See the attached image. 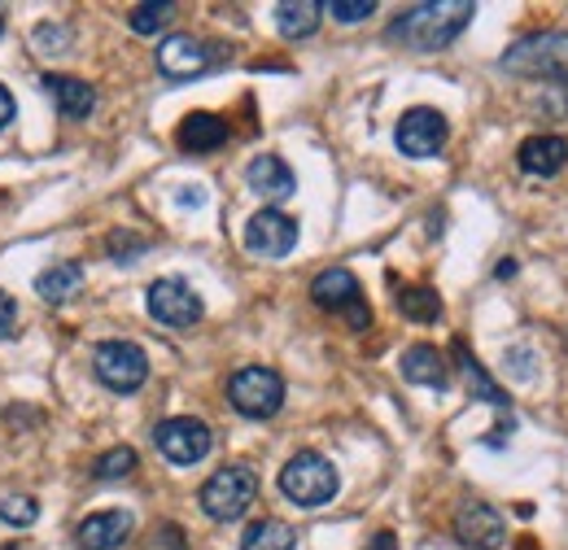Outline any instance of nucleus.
Masks as SVG:
<instances>
[{
  "instance_id": "24",
  "label": "nucleus",
  "mask_w": 568,
  "mask_h": 550,
  "mask_svg": "<svg viewBox=\"0 0 568 550\" xmlns=\"http://www.w3.org/2000/svg\"><path fill=\"white\" fill-rule=\"evenodd\" d=\"M398 310L412 324H437L442 319V297L433 288H425V284H412V288L398 293Z\"/></svg>"
},
{
  "instance_id": "22",
  "label": "nucleus",
  "mask_w": 568,
  "mask_h": 550,
  "mask_svg": "<svg viewBox=\"0 0 568 550\" xmlns=\"http://www.w3.org/2000/svg\"><path fill=\"white\" fill-rule=\"evenodd\" d=\"M83 284V267L79 263H53V267H44V272L36 275V293L44 297V302H67L74 297V288Z\"/></svg>"
},
{
  "instance_id": "1",
  "label": "nucleus",
  "mask_w": 568,
  "mask_h": 550,
  "mask_svg": "<svg viewBox=\"0 0 568 550\" xmlns=\"http://www.w3.org/2000/svg\"><path fill=\"white\" fill-rule=\"evenodd\" d=\"M473 13H477L473 0H425V4L403 9L389 22L385 40L389 44H403L407 53H442L450 40L464 35V27L473 22Z\"/></svg>"
},
{
  "instance_id": "25",
  "label": "nucleus",
  "mask_w": 568,
  "mask_h": 550,
  "mask_svg": "<svg viewBox=\"0 0 568 550\" xmlns=\"http://www.w3.org/2000/svg\"><path fill=\"white\" fill-rule=\"evenodd\" d=\"M171 18H175V4H171V0H153V4H136V9L128 13V27H132L136 35H158L162 27H171Z\"/></svg>"
},
{
  "instance_id": "33",
  "label": "nucleus",
  "mask_w": 568,
  "mask_h": 550,
  "mask_svg": "<svg viewBox=\"0 0 568 550\" xmlns=\"http://www.w3.org/2000/svg\"><path fill=\"white\" fill-rule=\"evenodd\" d=\"M367 550H398V538H394V533L385 529V533H376V538L367 542Z\"/></svg>"
},
{
  "instance_id": "23",
  "label": "nucleus",
  "mask_w": 568,
  "mask_h": 550,
  "mask_svg": "<svg viewBox=\"0 0 568 550\" xmlns=\"http://www.w3.org/2000/svg\"><path fill=\"white\" fill-rule=\"evenodd\" d=\"M293 547H297V533L284 520H258L241 538V550H293Z\"/></svg>"
},
{
  "instance_id": "20",
  "label": "nucleus",
  "mask_w": 568,
  "mask_h": 550,
  "mask_svg": "<svg viewBox=\"0 0 568 550\" xmlns=\"http://www.w3.org/2000/svg\"><path fill=\"white\" fill-rule=\"evenodd\" d=\"M320 13H324L320 0H284L276 4V31L284 40H306L320 31Z\"/></svg>"
},
{
  "instance_id": "32",
  "label": "nucleus",
  "mask_w": 568,
  "mask_h": 550,
  "mask_svg": "<svg viewBox=\"0 0 568 550\" xmlns=\"http://www.w3.org/2000/svg\"><path fill=\"white\" fill-rule=\"evenodd\" d=\"M13 119H18V101H13V92L0 83V132H4Z\"/></svg>"
},
{
  "instance_id": "17",
  "label": "nucleus",
  "mask_w": 568,
  "mask_h": 550,
  "mask_svg": "<svg viewBox=\"0 0 568 550\" xmlns=\"http://www.w3.org/2000/svg\"><path fill=\"white\" fill-rule=\"evenodd\" d=\"M516 162L525 175H560L568 166V140L565 136H529L516 149Z\"/></svg>"
},
{
  "instance_id": "9",
  "label": "nucleus",
  "mask_w": 568,
  "mask_h": 550,
  "mask_svg": "<svg viewBox=\"0 0 568 550\" xmlns=\"http://www.w3.org/2000/svg\"><path fill=\"white\" fill-rule=\"evenodd\" d=\"M144 306H149V315H153L158 324H166V328H193V324L206 315L202 297H197L180 275L153 279L149 293H144Z\"/></svg>"
},
{
  "instance_id": "4",
  "label": "nucleus",
  "mask_w": 568,
  "mask_h": 550,
  "mask_svg": "<svg viewBox=\"0 0 568 550\" xmlns=\"http://www.w3.org/2000/svg\"><path fill=\"white\" fill-rule=\"evenodd\" d=\"M254 498H258V477H254V468H245V464L219 468L211 481L202 485V493H197L202 511H206L211 520H219V524L241 520V516L254 507Z\"/></svg>"
},
{
  "instance_id": "12",
  "label": "nucleus",
  "mask_w": 568,
  "mask_h": 550,
  "mask_svg": "<svg viewBox=\"0 0 568 550\" xmlns=\"http://www.w3.org/2000/svg\"><path fill=\"white\" fill-rule=\"evenodd\" d=\"M455 538H459V547L468 550H498L507 542V524H503V516H498L495 507L464 502L459 516H455Z\"/></svg>"
},
{
  "instance_id": "29",
  "label": "nucleus",
  "mask_w": 568,
  "mask_h": 550,
  "mask_svg": "<svg viewBox=\"0 0 568 550\" xmlns=\"http://www.w3.org/2000/svg\"><path fill=\"white\" fill-rule=\"evenodd\" d=\"M144 249H149V241L132 236V232H114V236H110V254H114L119 263H132V258L144 254Z\"/></svg>"
},
{
  "instance_id": "3",
  "label": "nucleus",
  "mask_w": 568,
  "mask_h": 550,
  "mask_svg": "<svg viewBox=\"0 0 568 550\" xmlns=\"http://www.w3.org/2000/svg\"><path fill=\"white\" fill-rule=\"evenodd\" d=\"M337 489H342V477H337V468L320 455V450H297L288 464H284L281 472V493L288 502H297V507H324V502H333L337 498Z\"/></svg>"
},
{
  "instance_id": "35",
  "label": "nucleus",
  "mask_w": 568,
  "mask_h": 550,
  "mask_svg": "<svg viewBox=\"0 0 568 550\" xmlns=\"http://www.w3.org/2000/svg\"><path fill=\"white\" fill-rule=\"evenodd\" d=\"M516 275V263L511 258H503V267H498V279H511Z\"/></svg>"
},
{
  "instance_id": "36",
  "label": "nucleus",
  "mask_w": 568,
  "mask_h": 550,
  "mask_svg": "<svg viewBox=\"0 0 568 550\" xmlns=\"http://www.w3.org/2000/svg\"><path fill=\"white\" fill-rule=\"evenodd\" d=\"M0 35H4V13H0Z\"/></svg>"
},
{
  "instance_id": "21",
  "label": "nucleus",
  "mask_w": 568,
  "mask_h": 550,
  "mask_svg": "<svg viewBox=\"0 0 568 550\" xmlns=\"http://www.w3.org/2000/svg\"><path fill=\"white\" fill-rule=\"evenodd\" d=\"M455 358H459V371H464V380H468V394H473L477 403H490V407H498V411L507 415V407H511V403H507V394H503L495 380L486 376V367L468 354V345L464 342H455Z\"/></svg>"
},
{
  "instance_id": "19",
  "label": "nucleus",
  "mask_w": 568,
  "mask_h": 550,
  "mask_svg": "<svg viewBox=\"0 0 568 550\" xmlns=\"http://www.w3.org/2000/svg\"><path fill=\"white\" fill-rule=\"evenodd\" d=\"M403 380L412 385H425V389H446L450 385V371H446V358L433 349V345H412L403 349Z\"/></svg>"
},
{
  "instance_id": "7",
  "label": "nucleus",
  "mask_w": 568,
  "mask_h": 550,
  "mask_svg": "<svg viewBox=\"0 0 568 550\" xmlns=\"http://www.w3.org/2000/svg\"><path fill=\"white\" fill-rule=\"evenodd\" d=\"M92 376L110 394H136L149 380V354L136 342H101L92 349Z\"/></svg>"
},
{
  "instance_id": "34",
  "label": "nucleus",
  "mask_w": 568,
  "mask_h": 550,
  "mask_svg": "<svg viewBox=\"0 0 568 550\" xmlns=\"http://www.w3.org/2000/svg\"><path fill=\"white\" fill-rule=\"evenodd\" d=\"M180 202H184V206H202V202H206V193H202V189H184V193H180Z\"/></svg>"
},
{
  "instance_id": "31",
  "label": "nucleus",
  "mask_w": 568,
  "mask_h": 550,
  "mask_svg": "<svg viewBox=\"0 0 568 550\" xmlns=\"http://www.w3.org/2000/svg\"><path fill=\"white\" fill-rule=\"evenodd\" d=\"M529 363H534V354H529V349H507V367H511V376H516V380H529V376H534V367H529Z\"/></svg>"
},
{
  "instance_id": "8",
  "label": "nucleus",
  "mask_w": 568,
  "mask_h": 550,
  "mask_svg": "<svg viewBox=\"0 0 568 550\" xmlns=\"http://www.w3.org/2000/svg\"><path fill=\"white\" fill-rule=\"evenodd\" d=\"M311 297H315L320 310L346 315V324H351L355 333H367V328H372V310H367V302H363V288H358V279L346 272V267H328V272L315 275Z\"/></svg>"
},
{
  "instance_id": "10",
  "label": "nucleus",
  "mask_w": 568,
  "mask_h": 550,
  "mask_svg": "<svg viewBox=\"0 0 568 550\" xmlns=\"http://www.w3.org/2000/svg\"><path fill=\"white\" fill-rule=\"evenodd\" d=\"M446 136H450V123H446V114L433 110V105L407 110V114L398 119V128H394V144H398L407 157H416V162L437 157V153L446 149Z\"/></svg>"
},
{
  "instance_id": "13",
  "label": "nucleus",
  "mask_w": 568,
  "mask_h": 550,
  "mask_svg": "<svg viewBox=\"0 0 568 550\" xmlns=\"http://www.w3.org/2000/svg\"><path fill=\"white\" fill-rule=\"evenodd\" d=\"M214 67L211 44L197 40V35H166L162 49H158V70L166 79H197Z\"/></svg>"
},
{
  "instance_id": "14",
  "label": "nucleus",
  "mask_w": 568,
  "mask_h": 550,
  "mask_svg": "<svg viewBox=\"0 0 568 550\" xmlns=\"http://www.w3.org/2000/svg\"><path fill=\"white\" fill-rule=\"evenodd\" d=\"M132 529H136L132 511H97L74 529V542L79 550H119L132 538Z\"/></svg>"
},
{
  "instance_id": "5",
  "label": "nucleus",
  "mask_w": 568,
  "mask_h": 550,
  "mask_svg": "<svg viewBox=\"0 0 568 550\" xmlns=\"http://www.w3.org/2000/svg\"><path fill=\"white\" fill-rule=\"evenodd\" d=\"M153 446H158V455H162L166 464H175V468H193V464H202V459L214 450V432L206 419L171 415V419H162V424L153 428Z\"/></svg>"
},
{
  "instance_id": "2",
  "label": "nucleus",
  "mask_w": 568,
  "mask_h": 550,
  "mask_svg": "<svg viewBox=\"0 0 568 550\" xmlns=\"http://www.w3.org/2000/svg\"><path fill=\"white\" fill-rule=\"evenodd\" d=\"M507 74H525V79H547V83H568V31H538L516 40L503 53Z\"/></svg>"
},
{
  "instance_id": "28",
  "label": "nucleus",
  "mask_w": 568,
  "mask_h": 550,
  "mask_svg": "<svg viewBox=\"0 0 568 550\" xmlns=\"http://www.w3.org/2000/svg\"><path fill=\"white\" fill-rule=\"evenodd\" d=\"M342 27H355L363 18H372L376 13V0H333V4H324Z\"/></svg>"
},
{
  "instance_id": "11",
  "label": "nucleus",
  "mask_w": 568,
  "mask_h": 550,
  "mask_svg": "<svg viewBox=\"0 0 568 550\" xmlns=\"http://www.w3.org/2000/svg\"><path fill=\"white\" fill-rule=\"evenodd\" d=\"M293 245H297V223L284 210L267 206L258 210V214H250V223H245V249L254 258H284V254H293Z\"/></svg>"
},
{
  "instance_id": "26",
  "label": "nucleus",
  "mask_w": 568,
  "mask_h": 550,
  "mask_svg": "<svg viewBox=\"0 0 568 550\" xmlns=\"http://www.w3.org/2000/svg\"><path fill=\"white\" fill-rule=\"evenodd\" d=\"M136 472V450L132 446H114V450H105L97 464H92V477L97 481H123V477H132Z\"/></svg>"
},
{
  "instance_id": "15",
  "label": "nucleus",
  "mask_w": 568,
  "mask_h": 550,
  "mask_svg": "<svg viewBox=\"0 0 568 550\" xmlns=\"http://www.w3.org/2000/svg\"><path fill=\"white\" fill-rule=\"evenodd\" d=\"M245 184H250V193H258V197H267V202H284V197L297 193L293 166H288L284 157H276V153L254 157V162L245 166Z\"/></svg>"
},
{
  "instance_id": "30",
  "label": "nucleus",
  "mask_w": 568,
  "mask_h": 550,
  "mask_svg": "<svg viewBox=\"0 0 568 550\" xmlns=\"http://www.w3.org/2000/svg\"><path fill=\"white\" fill-rule=\"evenodd\" d=\"M9 337H18V302L0 288V342H9Z\"/></svg>"
},
{
  "instance_id": "18",
  "label": "nucleus",
  "mask_w": 568,
  "mask_h": 550,
  "mask_svg": "<svg viewBox=\"0 0 568 550\" xmlns=\"http://www.w3.org/2000/svg\"><path fill=\"white\" fill-rule=\"evenodd\" d=\"M180 149L184 153H214V149H223L227 144V123L219 119V114H206V110H197V114H189L184 123H180Z\"/></svg>"
},
{
  "instance_id": "16",
  "label": "nucleus",
  "mask_w": 568,
  "mask_h": 550,
  "mask_svg": "<svg viewBox=\"0 0 568 550\" xmlns=\"http://www.w3.org/2000/svg\"><path fill=\"white\" fill-rule=\"evenodd\" d=\"M40 88L53 96V105L62 110V119H88L97 110V88L88 79H74V74H44Z\"/></svg>"
},
{
  "instance_id": "6",
  "label": "nucleus",
  "mask_w": 568,
  "mask_h": 550,
  "mask_svg": "<svg viewBox=\"0 0 568 550\" xmlns=\"http://www.w3.org/2000/svg\"><path fill=\"white\" fill-rule=\"evenodd\" d=\"M227 403L245 419H272L284 407V380L272 367H241L227 380Z\"/></svg>"
},
{
  "instance_id": "27",
  "label": "nucleus",
  "mask_w": 568,
  "mask_h": 550,
  "mask_svg": "<svg viewBox=\"0 0 568 550\" xmlns=\"http://www.w3.org/2000/svg\"><path fill=\"white\" fill-rule=\"evenodd\" d=\"M0 520L13 524V529H31L40 520V502L31 493H4L0 498Z\"/></svg>"
}]
</instances>
